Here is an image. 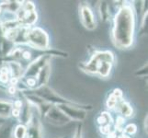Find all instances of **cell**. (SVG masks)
I'll return each mask as SVG.
<instances>
[{
    "label": "cell",
    "mask_w": 148,
    "mask_h": 138,
    "mask_svg": "<svg viewBox=\"0 0 148 138\" xmlns=\"http://www.w3.org/2000/svg\"><path fill=\"white\" fill-rule=\"evenodd\" d=\"M113 19L111 40L119 49H128L134 43L135 14L131 4L122 2Z\"/></svg>",
    "instance_id": "1"
},
{
    "label": "cell",
    "mask_w": 148,
    "mask_h": 138,
    "mask_svg": "<svg viewBox=\"0 0 148 138\" xmlns=\"http://www.w3.org/2000/svg\"><path fill=\"white\" fill-rule=\"evenodd\" d=\"M114 62V54L110 51H96L88 62L79 65V68L86 74L106 78L110 75Z\"/></svg>",
    "instance_id": "2"
},
{
    "label": "cell",
    "mask_w": 148,
    "mask_h": 138,
    "mask_svg": "<svg viewBox=\"0 0 148 138\" xmlns=\"http://www.w3.org/2000/svg\"><path fill=\"white\" fill-rule=\"evenodd\" d=\"M26 46L29 48L46 51L49 49V35L40 27H29L26 34Z\"/></svg>",
    "instance_id": "3"
},
{
    "label": "cell",
    "mask_w": 148,
    "mask_h": 138,
    "mask_svg": "<svg viewBox=\"0 0 148 138\" xmlns=\"http://www.w3.org/2000/svg\"><path fill=\"white\" fill-rule=\"evenodd\" d=\"M16 20L22 27H32L38 20L35 5L30 1H22L21 7L16 14Z\"/></svg>",
    "instance_id": "4"
},
{
    "label": "cell",
    "mask_w": 148,
    "mask_h": 138,
    "mask_svg": "<svg viewBox=\"0 0 148 138\" xmlns=\"http://www.w3.org/2000/svg\"><path fill=\"white\" fill-rule=\"evenodd\" d=\"M26 91H29L30 93L40 97V98L42 99L44 101H46L52 105H55V106L62 105V104H68V105L78 104V103H76V102L64 99V97L59 95L57 92H55L53 89H51L47 85L40 87V88H37L32 90H26Z\"/></svg>",
    "instance_id": "5"
},
{
    "label": "cell",
    "mask_w": 148,
    "mask_h": 138,
    "mask_svg": "<svg viewBox=\"0 0 148 138\" xmlns=\"http://www.w3.org/2000/svg\"><path fill=\"white\" fill-rule=\"evenodd\" d=\"M51 57H52V56L49 55L46 53L40 54L37 58H35L32 62L27 66L26 69H24L23 76L20 80L29 79V78L36 79L38 74L40 73V71L42 70L47 64L50 63Z\"/></svg>",
    "instance_id": "6"
},
{
    "label": "cell",
    "mask_w": 148,
    "mask_h": 138,
    "mask_svg": "<svg viewBox=\"0 0 148 138\" xmlns=\"http://www.w3.org/2000/svg\"><path fill=\"white\" fill-rule=\"evenodd\" d=\"M35 110V108H34ZM33 110L29 122H27V136L26 138H42L43 136V127L40 122V116L39 112L37 113Z\"/></svg>",
    "instance_id": "7"
},
{
    "label": "cell",
    "mask_w": 148,
    "mask_h": 138,
    "mask_svg": "<svg viewBox=\"0 0 148 138\" xmlns=\"http://www.w3.org/2000/svg\"><path fill=\"white\" fill-rule=\"evenodd\" d=\"M49 124L55 126H64L68 124L71 121L64 112L61 111L57 106L53 105L45 113L44 117Z\"/></svg>",
    "instance_id": "8"
},
{
    "label": "cell",
    "mask_w": 148,
    "mask_h": 138,
    "mask_svg": "<svg viewBox=\"0 0 148 138\" xmlns=\"http://www.w3.org/2000/svg\"><path fill=\"white\" fill-rule=\"evenodd\" d=\"M79 18L81 23L86 30H93L96 29L97 23L93 10L88 4L79 5Z\"/></svg>",
    "instance_id": "9"
},
{
    "label": "cell",
    "mask_w": 148,
    "mask_h": 138,
    "mask_svg": "<svg viewBox=\"0 0 148 138\" xmlns=\"http://www.w3.org/2000/svg\"><path fill=\"white\" fill-rule=\"evenodd\" d=\"M97 122H98L99 126V131L102 135L108 136L111 133V131L113 130V128H112L113 119H112L110 113H109L108 111H104L100 113L97 118Z\"/></svg>",
    "instance_id": "10"
},
{
    "label": "cell",
    "mask_w": 148,
    "mask_h": 138,
    "mask_svg": "<svg viewBox=\"0 0 148 138\" xmlns=\"http://www.w3.org/2000/svg\"><path fill=\"white\" fill-rule=\"evenodd\" d=\"M122 100H123L122 91L120 89H113L109 95L108 99H107V101H106L107 108L110 110H115L116 106L118 105Z\"/></svg>",
    "instance_id": "11"
},
{
    "label": "cell",
    "mask_w": 148,
    "mask_h": 138,
    "mask_svg": "<svg viewBox=\"0 0 148 138\" xmlns=\"http://www.w3.org/2000/svg\"><path fill=\"white\" fill-rule=\"evenodd\" d=\"M22 1H4L0 3V8L5 13L16 16L18 10L21 7Z\"/></svg>",
    "instance_id": "12"
},
{
    "label": "cell",
    "mask_w": 148,
    "mask_h": 138,
    "mask_svg": "<svg viewBox=\"0 0 148 138\" xmlns=\"http://www.w3.org/2000/svg\"><path fill=\"white\" fill-rule=\"evenodd\" d=\"M115 111L120 114V117L122 118H130L134 115V109L131 106L129 102H127L126 100H122L120 103L116 106Z\"/></svg>",
    "instance_id": "13"
},
{
    "label": "cell",
    "mask_w": 148,
    "mask_h": 138,
    "mask_svg": "<svg viewBox=\"0 0 148 138\" xmlns=\"http://www.w3.org/2000/svg\"><path fill=\"white\" fill-rule=\"evenodd\" d=\"M50 74H51V65H50V63H49L40 71V73L37 76V78H36L37 88H40V87L47 85L49 78H50Z\"/></svg>",
    "instance_id": "14"
},
{
    "label": "cell",
    "mask_w": 148,
    "mask_h": 138,
    "mask_svg": "<svg viewBox=\"0 0 148 138\" xmlns=\"http://www.w3.org/2000/svg\"><path fill=\"white\" fill-rule=\"evenodd\" d=\"M13 108L12 100L0 99V118L7 120L11 117V111Z\"/></svg>",
    "instance_id": "15"
},
{
    "label": "cell",
    "mask_w": 148,
    "mask_h": 138,
    "mask_svg": "<svg viewBox=\"0 0 148 138\" xmlns=\"http://www.w3.org/2000/svg\"><path fill=\"white\" fill-rule=\"evenodd\" d=\"M10 80H11V76H10V72L7 64L1 63V66H0V84L2 86L8 87Z\"/></svg>",
    "instance_id": "16"
},
{
    "label": "cell",
    "mask_w": 148,
    "mask_h": 138,
    "mask_svg": "<svg viewBox=\"0 0 148 138\" xmlns=\"http://www.w3.org/2000/svg\"><path fill=\"white\" fill-rule=\"evenodd\" d=\"M99 13L100 20L102 22H106L107 20H109L110 12V5L108 4V2H106V1L99 2Z\"/></svg>",
    "instance_id": "17"
},
{
    "label": "cell",
    "mask_w": 148,
    "mask_h": 138,
    "mask_svg": "<svg viewBox=\"0 0 148 138\" xmlns=\"http://www.w3.org/2000/svg\"><path fill=\"white\" fill-rule=\"evenodd\" d=\"M14 124L13 122H4L0 125V138H11Z\"/></svg>",
    "instance_id": "18"
},
{
    "label": "cell",
    "mask_w": 148,
    "mask_h": 138,
    "mask_svg": "<svg viewBox=\"0 0 148 138\" xmlns=\"http://www.w3.org/2000/svg\"><path fill=\"white\" fill-rule=\"evenodd\" d=\"M12 135L14 138H26L27 136V127L25 124H18L13 127Z\"/></svg>",
    "instance_id": "19"
},
{
    "label": "cell",
    "mask_w": 148,
    "mask_h": 138,
    "mask_svg": "<svg viewBox=\"0 0 148 138\" xmlns=\"http://www.w3.org/2000/svg\"><path fill=\"white\" fill-rule=\"evenodd\" d=\"M136 132H137V126L134 124H130L123 128V135L128 136L135 135Z\"/></svg>",
    "instance_id": "20"
},
{
    "label": "cell",
    "mask_w": 148,
    "mask_h": 138,
    "mask_svg": "<svg viewBox=\"0 0 148 138\" xmlns=\"http://www.w3.org/2000/svg\"><path fill=\"white\" fill-rule=\"evenodd\" d=\"M73 138H83V127L82 124H78L74 133Z\"/></svg>",
    "instance_id": "21"
},
{
    "label": "cell",
    "mask_w": 148,
    "mask_h": 138,
    "mask_svg": "<svg viewBox=\"0 0 148 138\" xmlns=\"http://www.w3.org/2000/svg\"><path fill=\"white\" fill-rule=\"evenodd\" d=\"M135 76H147V63L144 65L142 68L138 69L135 72Z\"/></svg>",
    "instance_id": "22"
},
{
    "label": "cell",
    "mask_w": 148,
    "mask_h": 138,
    "mask_svg": "<svg viewBox=\"0 0 148 138\" xmlns=\"http://www.w3.org/2000/svg\"><path fill=\"white\" fill-rule=\"evenodd\" d=\"M145 131L147 132V115H146L145 120Z\"/></svg>",
    "instance_id": "23"
},
{
    "label": "cell",
    "mask_w": 148,
    "mask_h": 138,
    "mask_svg": "<svg viewBox=\"0 0 148 138\" xmlns=\"http://www.w3.org/2000/svg\"><path fill=\"white\" fill-rule=\"evenodd\" d=\"M7 122V120H5V119H2V118H0V125L1 124H3L4 122Z\"/></svg>",
    "instance_id": "24"
},
{
    "label": "cell",
    "mask_w": 148,
    "mask_h": 138,
    "mask_svg": "<svg viewBox=\"0 0 148 138\" xmlns=\"http://www.w3.org/2000/svg\"><path fill=\"white\" fill-rule=\"evenodd\" d=\"M121 138H131L130 136H128V135H122V137Z\"/></svg>",
    "instance_id": "25"
},
{
    "label": "cell",
    "mask_w": 148,
    "mask_h": 138,
    "mask_svg": "<svg viewBox=\"0 0 148 138\" xmlns=\"http://www.w3.org/2000/svg\"><path fill=\"white\" fill-rule=\"evenodd\" d=\"M62 138H67V137H62Z\"/></svg>",
    "instance_id": "26"
}]
</instances>
